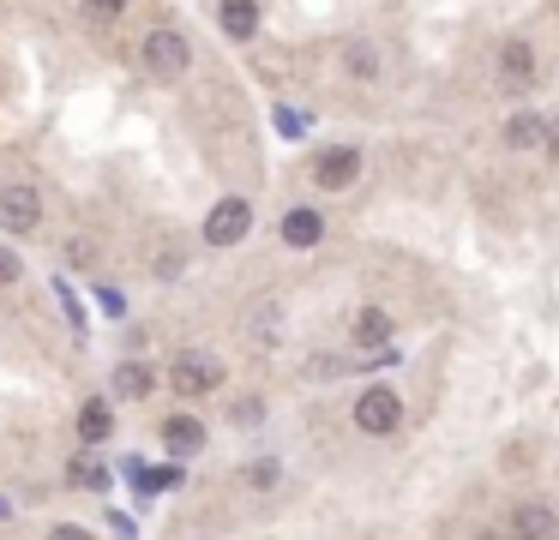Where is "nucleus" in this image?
Returning <instances> with one entry per match:
<instances>
[{
	"label": "nucleus",
	"mask_w": 559,
	"mask_h": 540,
	"mask_svg": "<svg viewBox=\"0 0 559 540\" xmlns=\"http://www.w3.org/2000/svg\"><path fill=\"white\" fill-rule=\"evenodd\" d=\"M7 516H13V504H7V499H0V523H7Z\"/></svg>",
	"instance_id": "a878e982"
},
{
	"label": "nucleus",
	"mask_w": 559,
	"mask_h": 540,
	"mask_svg": "<svg viewBox=\"0 0 559 540\" xmlns=\"http://www.w3.org/2000/svg\"><path fill=\"white\" fill-rule=\"evenodd\" d=\"M217 25L229 30L234 42L259 37V0H223V7H217Z\"/></svg>",
	"instance_id": "f8f14e48"
},
{
	"label": "nucleus",
	"mask_w": 559,
	"mask_h": 540,
	"mask_svg": "<svg viewBox=\"0 0 559 540\" xmlns=\"http://www.w3.org/2000/svg\"><path fill=\"white\" fill-rule=\"evenodd\" d=\"M343 66H350V78H361V85L379 78V54L367 49V42H350V49H343Z\"/></svg>",
	"instance_id": "dca6fc26"
},
{
	"label": "nucleus",
	"mask_w": 559,
	"mask_h": 540,
	"mask_svg": "<svg viewBox=\"0 0 559 540\" xmlns=\"http://www.w3.org/2000/svg\"><path fill=\"white\" fill-rule=\"evenodd\" d=\"M120 7H127V0H85V18H91V25H115Z\"/></svg>",
	"instance_id": "6ab92c4d"
},
{
	"label": "nucleus",
	"mask_w": 559,
	"mask_h": 540,
	"mask_svg": "<svg viewBox=\"0 0 559 540\" xmlns=\"http://www.w3.org/2000/svg\"><path fill=\"white\" fill-rule=\"evenodd\" d=\"M355 426H361V433H373V438L397 433V426H404V397H397V390H385V385L361 390V402H355Z\"/></svg>",
	"instance_id": "f03ea898"
},
{
	"label": "nucleus",
	"mask_w": 559,
	"mask_h": 540,
	"mask_svg": "<svg viewBox=\"0 0 559 540\" xmlns=\"http://www.w3.org/2000/svg\"><path fill=\"white\" fill-rule=\"evenodd\" d=\"M355 175H361V151L355 144H331V151L313 156V187H326V193L355 187Z\"/></svg>",
	"instance_id": "20e7f679"
},
{
	"label": "nucleus",
	"mask_w": 559,
	"mask_h": 540,
	"mask_svg": "<svg viewBox=\"0 0 559 540\" xmlns=\"http://www.w3.org/2000/svg\"><path fill=\"white\" fill-rule=\"evenodd\" d=\"M475 540H511V535H499V528H482V535H475Z\"/></svg>",
	"instance_id": "393cba45"
},
{
	"label": "nucleus",
	"mask_w": 559,
	"mask_h": 540,
	"mask_svg": "<svg viewBox=\"0 0 559 540\" xmlns=\"http://www.w3.org/2000/svg\"><path fill=\"white\" fill-rule=\"evenodd\" d=\"M156 390V373L144 367V360H120L115 367V397H127V402H144Z\"/></svg>",
	"instance_id": "ddd939ff"
},
{
	"label": "nucleus",
	"mask_w": 559,
	"mask_h": 540,
	"mask_svg": "<svg viewBox=\"0 0 559 540\" xmlns=\"http://www.w3.org/2000/svg\"><path fill=\"white\" fill-rule=\"evenodd\" d=\"M229 421H234V426H259V421H265V402H259V397H241Z\"/></svg>",
	"instance_id": "aec40b11"
},
{
	"label": "nucleus",
	"mask_w": 559,
	"mask_h": 540,
	"mask_svg": "<svg viewBox=\"0 0 559 540\" xmlns=\"http://www.w3.org/2000/svg\"><path fill=\"white\" fill-rule=\"evenodd\" d=\"M319 241H326V217H319L313 205H295V210L283 217V246L307 253V246H319Z\"/></svg>",
	"instance_id": "1a4fd4ad"
},
{
	"label": "nucleus",
	"mask_w": 559,
	"mask_h": 540,
	"mask_svg": "<svg viewBox=\"0 0 559 540\" xmlns=\"http://www.w3.org/2000/svg\"><path fill=\"white\" fill-rule=\"evenodd\" d=\"M559 516L547 511V504H518L511 511V540H554Z\"/></svg>",
	"instance_id": "9b49d317"
},
{
	"label": "nucleus",
	"mask_w": 559,
	"mask_h": 540,
	"mask_svg": "<svg viewBox=\"0 0 559 540\" xmlns=\"http://www.w3.org/2000/svg\"><path fill=\"white\" fill-rule=\"evenodd\" d=\"M169 385L181 390V397H205V390H217V385H223V367H217L211 355H175Z\"/></svg>",
	"instance_id": "423d86ee"
},
{
	"label": "nucleus",
	"mask_w": 559,
	"mask_h": 540,
	"mask_svg": "<svg viewBox=\"0 0 559 540\" xmlns=\"http://www.w3.org/2000/svg\"><path fill=\"white\" fill-rule=\"evenodd\" d=\"M391 331H397V319H391L385 307H361V312H355V324H350V343L361 348V355H373V348L391 343Z\"/></svg>",
	"instance_id": "0eeeda50"
},
{
	"label": "nucleus",
	"mask_w": 559,
	"mask_h": 540,
	"mask_svg": "<svg viewBox=\"0 0 559 540\" xmlns=\"http://www.w3.org/2000/svg\"><path fill=\"white\" fill-rule=\"evenodd\" d=\"M499 78H506V85H518V90L535 78V49H530L523 37H506V42H499Z\"/></svg>",
	"instance_id": "9d476101"
},
{
	"label": "nucleus",
	"mask_w": 559,
	"mask_h": 540,
	"mask_svg": "<svg viewBox=\"0 0 559 540\" xmlns=\"http://www.w3.org/2000/svg\"><path fill=\"white\" fill-rule=\"evenodd\" d=\"M163 450H169V457H199V450H205V426H199V414H169V421H163Z\"/></svg>",
	"instance_id": "6e6552de"
},
{
	"label": "nucleus",
	"mask_w": 559,
	"mask_h": 540,
	"mask_svg": "<svg viewBox=\"0 0 559 540\" xmlns=\"http://www.w3.org/2000/svg\"><path fill=\"white\" fill-rule=\"evenodd\" d=\"M253 229V205L247 198H217L205 217V246H241Z\"/></svg>",
	"instance_id": "7ed1b4c3"
},
{
	"label": "nucleus",
	"mask_w": 559,
	"mask_h": 540,
	"mask_svg": "<svg viewBox=\"0 0 559 540\" xmlns=\"http://www.w3.org/2000/svg\"><path fill=\"white\" fill-rule=\"evenodd\" d=\"M542 139H547V120L530 115V108L506 120V151H530V144H542Z\"/></svg>",
	"instance_id": "4468645a"
},
{
	"label": "nucleus",
	"mask_w": 559,
	"mask_h": 540,
	"mask_svg": "<svg viewBox=\"0 0 559 540\" xmlns=\"http://www.w3.org/2000/svg\"><path fill=\"white\" fill-rule=\"evenodd\" d=\"M187 66H193V42L175 25H156L151 37H144V73L151 78H181Z\"/></svg>",
	"instance_id": "f257e3e1"
},
{
	"label": "nucleus",
	"mask_w": 559,
	"mask_h": 540,
	"mask_svg": "<svg viewBox=\"0 0 559 540\" xmlns=\"http://www.w3.org/2000/svg\"><path fill=\"white\" fill-rule=\"evenodd\" d=\"M313 378H338V373H350V367H343L338 355H313V367H307Z\"/></svg>",
	"instance_id": "412c9836"
},
{
	"label": "nucleus",
	"mask_w": 559,
	"mask_h": 540,
	"mask_svg": "<svg viewBox=\"0 0 559 540\" xmlns=\"http://www.w3.org/2000/svg\"><path fill=\"white\" fill-rule=\"evenodd\" d=\"M49 540H91V535H85V528H73V523H54Z\"/></svg>",
	"instance_id": "5701e85b"
},
{
	"label": "nucleus",
	"mask_w": 559,
	"mask_h": 540,
	"mask_svg": "<svg viewBox=\"0 0 559 540\" xmlns=\"http://www.w3.org/2000/svg\"><path fill=\"white\" fill-rule=\"evenodd\" d=\"M66 480H73V487H97V492H103L109 487V468H97L91 457H78V463L66 468Z\"/></svg>",
	"instance_id": "f3484780"
},
{
	"label": "nucleus",
	"mask_w": 559,
	"mask_h": 540,
	"mask_svg": "<svg viewBox=\"0 0 559 540\" xmlns=\"http://www.w3.org/2000/svg\"><path fill=\"white\" fill-rule=\"evenodd\" d=\"M542 144H547V156H554V163H559V120H554V127H547V139H542Z\"/></svg>",
	"instance_id": "b1692460"
},
{
	"label": "nucleus",
	"mask_w": 559,
	"mask_h": 540,
	"mask_svg": "<svg viewBox=\"0 0 559 540\" xmlns=\"http://www.w3.org/2000/svg\"><path fill=\"white\" fill-rule=\"evenodd\" d=\"M0 229H7V234H37L42 229L37 187H0Z\"/></svg>",
	"instance_id": "39448f33"
},
{
	"label": "nucleus",
	"mask_w": 559,
	"mask_h": 540,
	"mask_svg": "<svg viewBox=\"0 0 559 540\" xmlns=\"http://www.w3.org/2000/svg\"><path fill=\"white\" fill-rule=\"evenodd\" d=\"M18 270H25V265H18V253H13V246H0V283H18Z\"/></svg>",
	"instance_id": "4be33fe9"
},
{
	"label": "nucleus",
	"mask_w": 559,
	"mask_h": 540,
	"mask_svg": "<svg viewBox=\"0 0 559 540\" xmlns=\"http://www.w3.org/2000/svg\"><path fill=\"white\" fill-rule=\"evenodd\" d=\"M277 480H283V468H277L271 457H259V463H247V487H259V492H265V487H277Z\"/></svg>",
	"instance_id": "a211bd4d"
},
{
	"label": "nucleus",
	"mask_w": 559,
	"mask_h": 540,
	"mask_svg": "<svg viewBox=\"0 0 559 540\" xmlns=\"http://www.w3.org/2000/svg\"><path fill=\"white\" fill-rule=\"evenodd\" d=\"M115 433V414H109V402H85V409H78V438H85V445H103V438Z\"/></svg>",
	"instance_id": "2eb2a0df"
}]
</instances>
